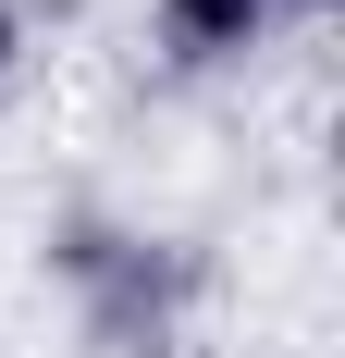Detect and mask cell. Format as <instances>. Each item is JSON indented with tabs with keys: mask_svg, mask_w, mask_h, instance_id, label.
<instances>
[{
	"mask_svg": "<svg viewBox=\"0 0 345 358\" xmlns=\"http://www.w3.org/2000/svg\"><path fill=\"white\" fill-rule=\"evenodd\" d=\"M25 37H37V25H25V0H0V87L25 74Z\"/></svg>",
	"mask_w": 345,
	"mask_h": 358,
	"instance_id": "3957f363",
	"label": "cell"
},
{
	"mask_svg": "<svg viewBox=\"0 0 345 358\" xmlns=\"http://www.w3.org/2000/svg\"><path fill=\"white\" fill-rule=\"evenodd\" d=\"M50 272L74 296V334L99 358H172L185 322H198V248L161 235V222H111V210H74L50 235Z\"/></svg>",
	"mask_w": 345,
	"mask_h": 358,
	"instance_id": "6da1fadb",
	"label": "cell"
},
{
	"mask_svg": "<svg viewBox=\"0 0 345 358\" xmlns=\"http://www.w3.org/2000/svg\"><path fill=\"white\" fill-rule=\"evenodd\" d=\"M284 13H321V0H284Z\"/></svg>",
	"mask_w": 345,
	"mask_h": 358,
	"instance_id": "277c9868",
	"label": "cell"
},
{
	"mask_svg": "<svg viewBox=\"0 0 345 358\" xmlns=\"http://www.w3.org/2000/svg\"><path fill=\"white\" fill-rule=\"evenodd\" d=\"M284 25H296L284 0H148V50H161V74H185V87L272 62Z\"/></svg>",
	"mask_w": 345,
	"mask_h": 358,
	"instance_id": "7a4b0ae2",
	"label": "cell"
}]
</instances>
